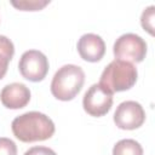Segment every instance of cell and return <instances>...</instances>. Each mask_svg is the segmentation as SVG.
I'll list each match as a JSON object with an SVG mask.
<instances>
[{
    "label": "cell",
    "instance_id": "6da1fadb",
    "mask_svg": "<svg viewBox=\"0 0 155 155\" xmlns=\"http://www.w3.org/2000/svg\"><path fill=\"white\" fill-rule=\"evenodd\" d=\"M11 130L13 136L21 142L33 143L50 139L56 127L47 115L39 111H28L13 119Z\"/></svg>",
    "mask_w": 155,
    "mask_h": 155
},
{
    "label": "cell",
    "instance_id": "7a4b0ae2",
    "mask_svg": "<svg viewBox=\"0 0 155 155\" xmlns=\"http://www.w3.org/2000/svg\"><path fill=\"white\" fill-rule=\"evenodd\" d=\"M85 82V73L81 67L65 64L61 67L52 78L51 93L54 98L68 102L76 97Z\"/></svg>",
    "mask_w": 155,
    "mask_h": 155
},
{
    "label": "cell",
    "instance_id": "3957f363",
    "mask_svg": "<svg viewBox=\"0 0 155 155\" xmlns=\"http://www.w3.org/2000/svg\"><path fill=\"white\" fill-rule=\"evenodd\" d=\"M137 78L138 71L132 63L114 59L104 68L99 84L114 94L115 92L126 91L133 87Z\"/></svg>",
    "mask_w": 155,
    "mask_h": 155
},
{
    "label": "cell",
    "instance_id": "277c9868",
    "mask_svg": "<svg viewBox=\"0 0 155 155\" xmlns=\"http://www.w3.org/2000/svg\"><path fill=\"white\" fill-rule=\"evenodd\" d=\"M147 42L144 39L133 33H126L116 39L113 46L115 59L128 63H140L147 54Z\"/></svg>",
    "mask_w": 155,
    "mask_h": 155
},
{
    "label": "cell",
    "instance_id": "5b68a950",
    "mask_svg": "<svg viewBox=\"0 0 155 155\" xmlns=\"http://www.w3.org/2000/svg\"><path fill=\"white\" fill-rule=\"evenodd\" d=\"M18 69L24 79L31 82H39L42 81L48 73V59L41 51L29 50L21 56Z\"/></svg>",
    "mask_w": 155,
    "mask_h": 155
},
{
    "label": "cell",
    "instance_id": "8992f818",
    "mask_svg": "<svg viewBox=\"0 0 155 155\" xmlns=\"http://www.w3.org/2000/svg\"><path fill=\"white\" fill-rule=\"evenodd\" d=\"M113 105V93L101 84H93L84 94V110L94 117H101L109 113Z\"/></svg>",
    "mask_w": 155,
    "mask_h": 155
},
{
    "label": "cell",
    "instance_id": "52a82bcc",
    "mask_svg": "<svg viewBox=\"0 0 155 155\" xmlns=\"http://www.w3.org/2000/svg\"><path fill=\"white\" fill-rule=\"evenodd\" d=\"M145 121V111L136 101H125L120 103L114 113V122L121 130L139 128Z\"/></svg>",
    "mask_w": 155,
    "mask_h": 155
},
{
    "label": "cell",
    "instance_id": "ba28073f",
    "mask_svg": "<svg viewBox=\"0 0 155 155\" xmlns=\"http://www.w3.org/2000/svg\"><path fill=\"white\" fill-rule=\"evenodd\" d=\"M78 52L86 62H99L105 54V42L97 34H84L78 41Z\"/></svg>",
    "mask_w": 155,
    "mask_h": 155
},
{
    "label": "cell",
    "instance_id": "9c48e42d",
    "mask_svg": "<svg viewBox=\"0 0 155 155\" xmlns=\"http://www.w3.org/2000/svg\"><path fill=\"white\" fill-rule=\"evenodd\" d=\"M0 101L7 109H22L30 101V90L22 82L8 84L1 90Z\"/></svg>",
    "mask_w": 155,
    "mask_h": 155
},
{
    "label": "cell",
    "instance_id": "30bf717a",
    "mask_svg": "<svg viewBox=\"0 0 155 155\" xmlns=\"http://www.w3.org/2000/svg\"><path fill=\"white\" fill-rule=\"evenodd\" d=\"M15 54L13 42L5 35H0V80L6 75L8 63Z\"/></svg>",
    "mask_w": 155,
    "mask_h": 155
},
{
    "label": "cell",
    "instance_id": "8fae6325",
    "mask_svg": "<svg viewBox=\"0 0 155 155\" xmlns=\"http://www.w3.org/2000/svg\"><path fill=\"white\" fill-rule=\"evenodd\" d=\"M113 155H143V148L134 139H121L114 145Z\"/></svg>",
    "mask_w": 155,
    "mask_h": 155
},
{
    "label": "cell",
    "instance_id": "7c38bea8",
    "mask_svg": "<svg viewBox=\"0 0 155 155\" xmlns=\"http://www.w3.org/2000/svg\"><path fill=\"white\" fill-rule=\"evenodd\" d=\"M50 4V0H19V1H11V5L21 11H40L46 5Z\"/></svg>",
    "mask_w": 155,
    "mask_h": 155
},
{
    "label": "cell",
    "instance_id": "4fadbf2b",
    "mask_svg": "<svg viewBox=\"0 0 155 155\" xmlns=\"http://www.w3.org/2000/svg\"><path fill=\"white\" fill-rule=\"evenodd\" d=\"M154 17H155V6L153 5L144 8L140 17V24L143 29L147 30L150 35H154Z\"/></svg>",
    "mask_w": 155,
    "mask_h": 155
},
{
    "label": "cell",
    "instance_id": "5bb4252c",
    "mask_svg": "<svg viewBox=\"0 0 155 155\" xmlns=\"http://www.w3.org/2000/svg\"><path fill=\"white\" fill-rule=\"evenodd\" d=\"M0 155H17L16 143L6 137H0Z\"/></svg>",
    "mask_w": 155,
    "mask_h": 155
},
{
    "label": "cell",
    "instance_id": "9a60e30c",
    "mask_svg": "<svg viewBox=\"0 0 155 155\" xmlns=\"http://www.w3.org/2000/svg\"><path fill=\"white\" fill-rule=\"evenodd\" d=\"M24 155H57L54 150L47 147H33L28 149Z\"/></svg>",
    "mask_w": 155,
    "mask_h": 155
}]
</instances>
